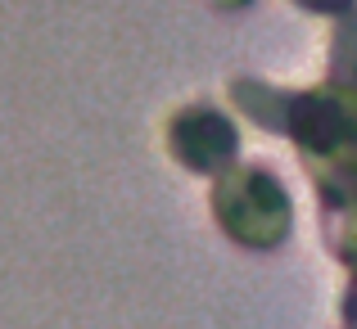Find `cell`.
I'll list each match as a JSON object with an SVG mask.
<instances>
[{
    "mask_svg": "<svg viewBox=\"0 0 357 329\" xmlns=\"http://www.w3.org/2000/svg\"><path fill=\"white\" fill-rule=\"evenodd\" d=\"M303 5H317V9H335V5H349V0H303Z\"/></svg>",
    "mask_w": 357,
    "mask_h": 329,
    "instance_id": "3957f363",
    "label": "cell"
},
{
    "mask_svg": "<svg viewBox=\"0 0 357 329\" xmlns=\"http://www.w3.org/2000/svg\"><path fill=\"white\" fill-rule=\"evenodd\" d=\"M172 154L181 158L190 172H218V167L236 154V131L213 109H185L181 118L172 122Z\"/></svg>",
    "mask_w": 357,
    "mask_h": 329,
    "instance_id": "7a4b0ae2",
    "label": "cell"
},
{
    "mask_svg": "<svg viewBox=\"0 0 357 329\" xmlns=\"http://www.w3.org/2000/svg\"><path fill=\"white\" fill-rule=\"evenodd\" d=\"M218 217L240 234V243H276L289 225V199L267 172L244 167L218 185Z\"/></svg>",
    "mask_w": 357,
    "mask_h": 329,
    "instance_id": "6da1fadb",
    "label": "cell"
}]
</instances>
